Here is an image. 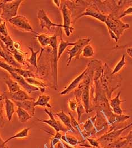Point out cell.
<instances>
[{"label":"cell","mask_w":132,"mask_h":148,"mask_svg":"<svg viewBox=\"0 0 132 148\" xmlns=\"http://www.w3.org/2000/svg\"><path fill=\"white\" fill-rule=\"evenodd\" d=\"M31 128H32V127L25 128L23 130H22V131L19 132L18 133H17V134H15L14 135H13L12 136H11L10 137L8 138L5 141V143L6 144L9 141L13 140V139H15V138H25V137H27L28 136L29 131H30Z\"/></svg>","instance_id":"30"},{"label":"cell","mask_w":132,"mask_h":148,"mask_svg":"<svg viewBox=\"0 0 132 148\" xmlns=\"http://www.w3.org/2000/svg\"><path fill=\"white\" fill-rule=\"evenodd\" d=\"M132 125V123L125 126V127L117 130H114L107 133L104 134L103 135L101 136L99 138H97L98 142L99 143L100 147L103 148L107 146L108 144L114 142L120 137L121 134L127 129L129 128Z\"/></svg>","instance_id":"7"},{"label":"cell","mask_w":132,"mask_h":148,"mask_svg":"<svg viewBox=\"0 0 132 148\" xmlns=\"http://www.w3.org/2000/svg\"><path fill=\"white\" fill-rule=\"evenodd\" d=\"M28 49L31 50V56L30 58H27V62L28 63H29L32 66H33L34 68L37 69L38 68V64H37V54L39 53V52L41 51V50L39 49L36 51H35L34 49L31 46H28Z\"/></svg>","instance_id":"25"},{"label":"cell","mask_w":132,"mask_h":148,"mask_svg":"<svg viewBox=\"0 0 132 148\" xmlns=\"http://www.w3.org/2000/svg\"><path fill=\"white\" fill-rule=\"evenodd\" d=\"M90 40H91L90 37L81 38L75 42H76L75 45L73 46L71 49H67V53L69 55L67 66H68L71 63L73 58L75 57L76 59H79L81 54H82L83 48L86 45L89 44Z\"/></svg>","instance_id":"5"},{"label":"cell","mask_w":132,"mask_h":148,"mask_svg":"<svg viewBox=\"0 0 132 148\" xmlns=\"http://www.w3.org/2000/svg\"><path fill=\"white\" fill-rule=\"evenodd\" d=\"M4 103L3 101H0V128H2L5 123V119L3 115Z\"/></svg>","instance_id":"37"},{"label":"cell","mask_w":132,"mask_h":148,"mask_svg":"<svg viewBox=\"0 0 132 148\" xmlns=\"http://www.w3.org/2000/svg\"><path fill=\"white\" fill-rule=\"evenodd\" d=\"M0 57L3 58L7 63L12 66L18 69H22V66L17 62L12 54L9 53L5 48V45L0 40Z\"/></svg>","instance_id":"14"},{"label":"cell","mask_w":132,"mask_h":148,"mask_svg":"<svg viewBox=\"0 0 132 148\" xmlns=\"http://www.w3.org/2000/svg\"><path fill=\"white\" fill-rule=\"evenodd\" d=\"M0 40L4 44L6 48L12 46L14 42L12 38L10 36H5L2 35L1 34H0Z\"/></svg>","instance_id":"34"},{"label":"cell","mask_w":132,"mask_h":148,"mask_svg":"<svg viewBox=\"0 0 132 148\" xmlns=\"http://www.w3.org/2000/svg\"><path fill=\"white\" fill-rule=\"evenodd\" d=\"M0 68L5 70L8 73L12 72V73H15L19 74L20 75L23 76L24 79L36 77L35 73H34L31 70H24L22 69H18L16 67H14L12 66L9 64L8 63L3 62V61H1V60H0Z\"/></svg>","instance_id":"11"},{"label":"cell","mask_w":132,"mask_h":148,"mask_svg":"<svg viewBox=\"0 0 132 148\" xmlns=\"http://www.w3.org/2000/svg\"><path fill=\"white\" fill-rule=\"evenodd\" d=\"M101 148V147H99V148Z\"/></svg>","instance_id":"48"},{"label":"cell","mask_w":132,"mask_h":148,"mask_svg":"<svg viewBox=\"0 0 132 148\" xmlns=\"http://www.w3.org/2000/svg\"><path fill=\"white\" fill-rule=\"evenodd\" d=\"M121 92L120 91L117 96L114 98L112 99L109 102V106L112 109V111L115 114L117 115H122L123 113V110L121 109L120 107V105L121 103L125 102V100H121L120 99V95Z\"/></svg>","instance_id":"18"},{"label":"cell","mask_w":132,"mask_h":148,"mask_svg":"<svg viewBox=\"0 0 132 148\" xmlns=\"http://www.w3.org/2000/svg\"><path fill=\"white\" fill-rule=\"evenodd\" d=\"M53 2L54 3V5L55 6H57V8H60L61 6V2L62 1H60V0H56V1H53Z\"/></svg>","instance_id":"43"},{"label":"cell","mask_w":132,"mask_h":148,"mask_svg":"<svg viewBox=\"0 0 132 148\" xmlns=\"http://www.w3.org/2000/svg\"><path fill=\"white\" fill-rule=\"evenodd\" d=\"M50 96L48 95H40L38 96L37 100L35 102V106H42L44 108H51V105L49 103Z\"/></svg>","instance_id":"24"},{"label":"cell","mask_w":132,"mask_h":148,"mask_svg":"<svg viewBox=\"0 0 132 148\" xmlns=\"http://www.w3.org/2000/svg\"><path fill=\"white\" fill-rule=\"evenodd\" d=\"M96 119L93 130L90 134V137L98 138L101 136L107 133L109 130L108 121L106 117L100 112L96 111Z\"/></svg>","instance_id":"3"},{"label":"cell","mask_w":132,"mask_h":148,"mask_svg":"<svg viewBox=\"0 0 132 148\" xmlns=\"http://www.w3.org/2000/svg\"><path fill=\"white\" fill-rule=\"evenodd\" d=\"M64 2H65V1ZM60 10L63 20V25H62L63 28L64 29L66 35L69 37L75 30V28L71 25L72 23V13L66 2L63 4H61Z\"/></svg>","instance_id":"6"},{"label":"cell","mask_w":132,"mask_h":148,"mask_svg":"<svg viewBox=\"0 0 132 148\" xmlns=\"http://www.w3.org/2000/svg\"><path fill=\"white\" fill-rule=\"evenodd\" d=\"M127 54L132 58V48H129L127 50Z\"/></svg>","instance_id":"44"},{"label":"cell","mask_w":132,"mask_h":148,"mask_svg":"<svg viewBox=\"0 0 132 148\" xmlns=\"http://www.w3.org/2000/svg\"><path fill=\"white\" fill-rule=\"evenodd\" d=\"M88 66L87 65L86 69L84 70L83 72L81 74H80L76 78H75L64 90H63V91H62L60 93V95H66L70 93V92H71L72 90H75L77 88V86H79V85L80 84L82 80L83 79L85 75L88 71Z\"/></svg>","instance_id":"16"},{"label":"cell","mask_w":132,"mask_h":148,"mask_svg":"<svg viewBox=\"0 0 132 148\" xmlns=\"http://www.w3.org/2000/svg\"><path fill=\"white\" fill-rule=\"evenodd\" d=\"M126 64V61H125V54H123L122 56L121 59L120 60V61L117 63L116 66L115 67L114 69L112 70V74L115 75L119 73L120 70L124 67V66Z\"/></svg>","instance_id":"32"},{"label":"cell","mask_w":132,"mask_h":148,"mask_svg":"<svg viewBox=\"0 0 132 148\" xmlns=\"http://www.w3.org/2000/svg\"><path fill=\"white\" fill-rule=\"evenodd\" d=\"M57 35L50 36L49 46L52 49V57L53 61V79H54V89L57 90L58 89V49Z\"/></svg>","instance_id":"4"},{"label":"cell","mask_w":132,"mask_h":148,"mask_svg":"<svg viewBox=\"0 0 132 148\" xmlns=\"http://www.w3.org/2000/svg\"><path fill=\"white\" fill-rule=\"evenodd\" d=\"M78 102L75 98L70 99L68 100V106L71 111H75L77 107Z\"/></svg>","instance_id":"40"},{"label":"cell","mask_w":132,"mask_h":148,"mask_svg":"<svg viewBox=\"0 0 132 148\" xmlns=\"http://www.w3.org/2000/svg\"><path fill=\"white\" fill-rule=\"evenodd\" d=\"M128 7L125 8V9L123 10V12H121L119 16V18L121 19L126 16L127 15H132V4H128Z\"/></svg>","instance_id":"36"},{"label":"cell","mask_w":132,"mask_h":148,"mask_svg":"<svg viewBox=\"0 0 132 148\" xmlns=\"http://www.w3.org/2000/svg\"><path fill=\"white\" fill-rule=\"evenodd\" d=\"M0 58H1V57H0Z\"/></svg>","instance_id":"49"},{"label":"cell","mask_w":132,"mask_h":148,"mask_svg":"<svg viewBox=\"0 0 132 148\" xmlns=\"http://www.w3.org/2000/svg\"><path fill=\"white\" fill-rule=\"evenodd\" d=\"M0 148H9L6 145V144L5 143V141L2 140L1 136H0Z\"/></svg>","instance_id":"42"},{"label":"cell","mask_w":132,"mask_h":148,"mask_svg":"<svg viewBox=\"0 0 132 148\" xmlns=\"http://www.w3.org/2000/svg\"><path fill=\"white\" fill-rule=\"evenodd\" d=\"M35 34V37H36L37 39L38 42L43 48H45L49 45L50 41V36H49L48 35L45 34H40L37 32Z\"/></svg>","instance_id":"27"},{"label":"cell","mask_w":132,"mask_h":148,"mask_svg":"<svg viewBox=\"0 0 132 148\" xmlns=\"http://www.w3.org/2000/svg\"><path fill=\"white\" fill-rule=\"evenodd\" d=\"M9 22L18 30L31 32L34 34L36 33L29 21L24 15H18L17 16L11 19Z\"/></svg>","instance_id":"10"},{"label":"cell","mask_w":132,"mask_h":148,"mask_svg":"<svg viewBox=\"0 0 132 148\" xmlns=\"http://www.w3.org/2000/svg\"><path fill=\"white\" fill-rule=\"evenodd\" d=\"M28 53L27 52H24L21 51V50H16L12 55L14 59L18 62L22 66H27L28 67H29L28 63L27 62V58L25 56Z\"/></svg>","instance_id":"23"},{"label":"cell","mask_w":132,"mask_h":148,"mask_svg":"<svg viewBox=\"0 0 132 148\" xmlns=\"http://www.w3.org/2000/svg\"><path fill=\"white\" fill-rule=\"evenodd\" d=\"M3 99H5V97H4V96H2V95H0V101H3Z\"/></svg>","instance_id":"47"},{"label":"cell","mask_w":132,"mask_h":148,"mask_svg":"<svg viewBox=\"0 0 132 148\" xmlns=\"http://www.w3.org/2000/svg\"><path fill=\"white\" fill-rule=\"evenodd\" d=\"M55 115L60 119L61 122L70 131H71L73 133L76 132V130L72 127L70 116L67 115L63 110H61L60 112L55 113Z\"/></svg>","instance_id":"19"},{"label":"cell","mask_w":132,"mask_h":148,"mask_svg":"<svg viewBox=\"0 0 132 148\" xmlns=\"http://www.w3.org/2000/svg\"><path fill=\"white\" fill-rule=\"evenodd\" d=\"M61 140L65 142V143L71 145L72 147L78 145L80 141V140L76 136L68 134V132L65 133L64 135H62L61 137Z\"/></svg>","instance_id":"26"},{"label":"cell","mask_w":132,"mask_h":148,"mask_svg":"<svg viewBox=\"0 0 132 148\" xmlns=\"http://www.w3.org/2000/svg\"><path fill=\"white\" fill-rule=\"evenodd\" d=\"M76 42H70L68 41H64L62 36V33L60 34V42L59 44V47H58V60L60 58L62 54L63 53L64 50L66 49V48L69 47V46H74L75 45Z\"/></svg>","instance_id":"29"},{"label":"cell","mask_w":132,"mask_h":148,"mask_svg":"<svg viewBox=\"0 0 132 148\" xmlns=\"http://www.w3.org/2000/svg\"><path fill=\"white\" fill-rule=\"evenodd\" d=\"M76 99L77 100V101L78 102L76 111H77V113L78 122H80L82 115L85 112H86V111H85V109L84 108V105H83L81 99Z\"/></svg>","instance_id":"33"},{"label":"cell","mask_w":132,"mask_h":148,"mask_svg":"<svg viewBox=\"0 0 132 148\" xmlns=\"http://www.w3.org/2000/svg\"><path fill=\"white\" fill-rule=\"evenodd\" d=\"M81 54L85 58L93 57L94 55V50L93 47L90 44L86 45L83 48Z\"/></svg>","instance_id":"31"},{"label":"cell","mask_w":132,"mask_h":148,"mask_svg":"<svg viewBox=\"0 0 132 148\" xmlns=\"http://www.w3.org/2000/svg\"><path fill=\"white\" fill-rule=\"evenodd\" d=\"M0 34L5 36H9L8 29L6 26V22L5 21L2 22L0 25Z\"/></svg>","instance_id":"38"},{"label":"cell","mask_w":132,"mask_h":148,"mask_svg":"<svg viewBox=\"0 0 132 148\" xmlns=\"http://www.w3.org/2000/svg\"><path fill=\"white\" fill-rule=\"evenodd\" d=\"M45 112L46 114L48 115L50 119H38L36 118L37 121L40 122L45 123L49 125L50 127H51L56 132H60V131L63 132H67L70 131V130L63 124L61 123L60 121L55 119L54 116V114L50 110H48L47 109H45Z\"/></svg>","instance_id":"9"},{"label":"cell","mask_w":132,"mask_h":148,"mask_svg":"<svg viewBox=\"0 0 132 148\" xmlns=\"http://www.w3.org/2000/svg\"><path fill=\"white\" fill-rule=\"evenodd\" d=\"M13 46L15 49L21 50L22 47V44L19 41H15L14 42Z\"/></svg>","instance_id":"41"},{"label":"cell","mask_w":132,"mask_h":148,"mask_svg":"<svg viewBox=\"0 0 132 148\" xmlns=\"http://www.w3.org/2000/svg\"><path fill=\"white\" fill-rule=\"evenodd\" d=\"M12 101L18 107L21 108L24 110L27 111L32 117L35 116L36 106L35 105V102L34 101L25 100L23 101Z\"/></svg>","instance_id":"17"},{"label":"cell","mask_w":132,"mask_h":148,"mask_svg":"<svg viewBox=\"0 0 132 148\" xmlns=\"http://www.w3.org/2000/svg\"><path fill=\"white\" fill-rule=\"evenodd\" d=\"M23 2L22 0L0 1L1 18L5 22H9L12 18L17 16L18 9Z\"/></svg>","instance_id":"2"},{"label":"cell","mask_w":132,"mask_h":148,"mask_svg":"<svg viewBox=\"0 0 132 148\" xmlns=\"http://www.w3.org/2000/svg\"><path fill=\"white\" fill-rule=\"evenodd\" d=\"M16 112L19 121L22 123H25L27 122L32 118V116L27 111L24 110V109L18 107Z\"/></svg>","instance_id":"28"},{"label":"cell","mask_w":132,"mask_h":148,"mask_svg":"<svg viewBox=\"0 0 132 148\" xmlns=\"http://www.w3.org/2000/svg\"><path fill=\"white\" fill-rule=\"evenodd\" d=\"M26 82L29 84L30 85H32L33 86H36L37 88H38L40 92L43 93H44L46 90L47 87L48 86L44 83L43 81L35 77V78H27V79H25Z\"/></svg>","instance_id":"22"},{"label":"cell","mask_w":132,"mask_h":148,"mask_svg":"<svg viewBox=\"0 0 132 148\" xmlns=\"http://www.w3.org/2000/svg\"><path fill=\"white\" fill-rule=\"evenodd\" d=\"M37 16L40 21V25L42 29L46 28L49 31L50 30L51 27H58L63 28V25L57 24L53 22L48 16L47 15L45 11L43 9H40L37 13Z\"/></svg>","instance_id":"12"},{"label":"cell","mask_w":132,"mask_h":148,"mask_svg":"<svg viewBox=\"0 0 132 148\" xmlns=\"http://www.w3.org/2000/svg\"><path fill=\"white\" fill-rule=\"evenodd\" d=\"M62 136V135L60 132H56V134L53 135L50 141V148H54V147L60 142Z\"/></svg>","instance_id":"35"},{"label":"cell","mask_w":132,"mask_h":148,"mask_svg":"<svg viewBox=\"0 0 132 148\" xmlns=\"http://www.w3.org/2000/svg\"><path fill=\"white\" fill-rule=\"evenodd\" d=\"M9 73L10 74L12 79L14 80H15L19 84L20 86L23 88L25 92H27L28 94H31L33 92H38L40 90V89L38 88L28 84L26 82L24 77L21 75H20L19 74L15 73H12V72H9Z\"/></svg>","instance_id":"13"},{"label":"cell","mask_w":132,"mask_h":148,"mask_svg":"<svg viewBox=\"0 0 132 148\" xmlns=\"http://www.w3.org/2000/svg\"><path fill=\"white\" fill-rule=\"evenodd\" d=\"M5 21L1 18V12H0V25L2 23V22H3Z\"/></svg>","instance_id":"46"},{"label":"cell","mask_w":132,"mask_h":148,"mask_svg":"<svg viewBox=\"0 0 132 148\" xmlns=\"http://www.w3.org/2000/svg\"><path fill=\"white\" fill-rule=\"evenodd\" d=\"M86 141H88L89 144L92 146L94 148H98L101 147L99 143L98 142V140L96 138H92V137H88L86 138Z\"/></svg>","instance_id":"39"},{"label":"cell","mask_w":132,"mask_h":148,"mask_svg":"<svg viewBox=\"0 0 132 148\" xmlns=\"http://www.w3.org/2000/svg\"><path fill=\"white\" fill-rule=\"evenodd\" d=\"M5 108L6 117L8 121L11 122L15 112V105L12 100L5 97Z\"/></svg>","instance_id":"21"},{"label":"cell","mask_w":132,"mask_h":148,"mask_svg":"<svg viewBox=\"0 0 132 148\" xmlns=\"http://www.w3.org/2000/svg\"><path fill=\"white\" fill-rule=\"evenodd\" d=\"M105 24L111 37L116 42H118L124 31L130 28V25L122 22L119 18V15L115 13L107 15Z\"/></svg>","instance_id":"1"},{"label":"cell","mask_w":132,"mask_h":148,"mask_svg":"<svg viewBox=\"0 0 132 148\" xmlns=\"http://www.w3.org/2000/svg\"><path fill=\"white\" fill-rule=\"evenodd\" d=\"M63 145H64V148H73V147H72L71 146H70V145H68V144L65 143H63Z\"/></svg>","instance_id":"45"},{"label":"cell","mask_w":132,"mask_h":148,"mask_svg":"<svg viewBox=\"0 0 132 148\" xmlns=\"http://www.w3.org/2000/svg\"><path fill=\"white\" fill-rule=\"evenodd\" d=\"M3 79V82L8 86L9 92L14 93L21 89L19 84L15 80H14L11 76H6Z\"/></svg>","instance_id":"20"},{"label":"cell","mask_w":132,"mask_h":148,"mask_svg":"<svg viewBox=\"0 0 132 148\" xmlns=\"http://www.w3.org/2000/svg\"><path fill=\"white\" fill-rule=\"evenodd\" d=\"M4 97L15 101H23L25 100L35 101V99L34 98L29 96L27 92L22 89L14 93H6Z\"/></svg>","instance_id":"15"},{"label":"cell","mask_w":132,"mask_h":148,"mask_svg":"<svg viewBox=\"0 0 132 148\" xmlns=\"http://www.w3.org/2000/svg\"><path fill=\"white\" fill-rule=\"evenodd\" d=\"M85 16H92L94 18H96L98 19V21L103 22V23H106L107 18V15L103 14L101 12L98 8L97 7L96 4L93 1V3H90L85 10L84 12L82 14H81L76 19L77 21L78 19Z\"/></svg>","instance_id":"8"}]
</instances>
